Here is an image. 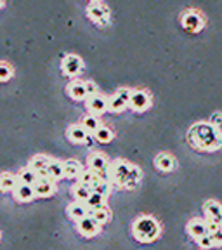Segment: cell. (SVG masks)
<instances>
[{"instance_id": "6da1fadb", "label": "cell", "mask_w": 222, "mask_h": 250, "mask_svg": "<svg viewBox=\"0 0 222 250\" xmlns=\"http://www.w3.org/2000/svg\"><path fill=\"white\" fill-rule=\"evenodd\" d=\"M189 141L202 149H217L222 145V136L214 124L200 122L189 129Z\"/></svg>"}, {"instance_id": "7a4b0ae2", "label": "cell", "mask_w": 222, "mask_h": 250, "mask_svg": "<svg viewBox=\"0 0 222 250\" xmlns=\"http://www.w3.org/2000/svg\"><path fill=\"white\" fill-rule=\"evenodd\" d=\"M111 179L115 184L123 188H136L141 179V170L132 164H127L123 160H117L111 165Z\"/></svg>"}, {"instance_id": "3957f363", "label": "cell", "mask_w": 222, "mask_h": 250, "mask_svg": "<svg viewBox=\"0 0 222 250\" xmlns=\"http://www.w3.org/2000/svg\"><path fill=\"white\" fill-rule=\"evenodd\" d=\"M160 234V224L151 215H142L134 223V236L139 242H153Z\"/></svg>"}, {"instance_id": "277c9868", "label": "cell", "mask_w": 222, "mask_h": 250, "mask_svg": "<svg viewBox=\"0 0 222 250\" xmlns=\"http://www.w3.org/2000/svg\"><path fill=\"white\" fill-rule=\"evenodd\" d=\"M130 98H132V90L130 89H118L117 92L111 96V99H109V108H111V111H121V109L130 103Z\"/></svg>"}, {"instance_id": "5b68a950", "label": "cell", "mask_w": 222, "mask_h": 250, "mask_svg": "<svg viewBox=\"0 0 222 250\" xmlns=\"http://www.w3.org/2000/svg\"><path fill=\"white\" fill-rule=\"evenodd\" d=\"M108 106H109V101L102 94H94V96L87 98V108H89V111H92V113H98V115L104 113Z\"/></svg>"}, {"instance_id": "8992f818", "label": "cell", "mask_w": 222, "mask_h": 250, "mask_svg": "<svg viewBox=\"0 0 222 250\" xmlns=\"http://www.w3.org/2000/svg\"><path fill=\"white\" fill-rule=\"evenodd\" d=\"M61 68H62V71H64V75H68V77H75L78 71L82 70V61H80L78 56L68 54L66 58L62 59Z\"/></svg>"}, {"instance_id": "52a82bcc", "label": "cell", "mask_w": 222, "mask_h": 250, "mask_svg": "<svg viewBox=\"0 0 222 250\" xmlns=\"http://www.w3.org/2000/svg\"><path fill=\"white\" fill-rule=\"evenodd\" d=\"M51 158H47L45 155H37L31 158L30 167L39 174L40 177H49V165H51Z\"/></svg>"}, {"instance_id": "ba28073f", "label": "cell", "mask_w": 222, "mask_h": 250, "mask_svg": "<svg viewBox=\"0 0 222 250\" xmlns=\"http://www.w3.org/2000/svg\"><path fill=\"white\" fill-rule=\"evenodd\" d=\"M78 231H80L83 236L89 238V236H94V234L99 231V223L92 217V215H87L85 219L78 221Z\"/></svg>"}, {"instance_id": "9c48e42d", "label": "cell", "mask_w": 222, "mask_h": 250, "mask_svg": "<svg viewBox=\"0 0 222 250\" xmlns=\"http://www.w3.org/2000/svg\"><path fill=\"white\" fill-rule=\"evenodd\" d=\"M87 14L90 16V20L102 23V21H106V18H108V9H106V5L101 4V2H90L89 7H87Z\"/></svg>"}, {"instance_id": "30bf717a", "label": "cell", "mask_w": 222, "mask_h": 250, "mask_svg": "<svg viewBox=\"0 0 222 250\" xmlns=\"http://www.w3.org/2000/svg\"><path fill=\"white\" fill-rule=\"evenodd\" d=\"M187 233L191 234L193 238L200 240L202 236L208 234L207 223H205V221H202V219H191V221H189V224H187Z\"/></svg>"}, {"instance_id": "8fae6325", "label": "cell", "mask_w": 222, "mask_h": 250, "mask_svg": "<svg viewBox=\"0 0 222 250\" xmlns=\"http://www.w3.org/2000/svg\"><path fill=\"white\" fill-rule=\"evenodd\" d=\"M203 210H205V214H207V217L210 219V221H217V223L222 221V205L219 202H215V200L205 202Z\"/></svg>"}, {"instance_id": "7c38bea8", "label": "cell", "mask_w": 222, "mask_h": 250, "mask_svg": "<svg viewBox=\"0 0 222 250\" xmlns=\"http://www.w3.org/2000/svg\"><path fill=\"white\" fill-rule=\"evenodd\" d=\"M68 215L75 221H82L89 215V207H87L83 202H75V203H70L68 205Z\"/></svg>"}, {"instance_id": "4fadbf2b", "label": "cell", "mask_w": 222, "mask_h": 250, "mask_svg": "<svg viewBox=\"0 0 222 250\" xmlns=\"http://www.w3.org/2000/svg\"><path fill=\"white\" fill-rule=\"evenodd\" d=\"M130 106L137 111H142L149 106V96L144 90H134L132 98H130Z\"/></svg>"}, {"instance_id": "5bb4252c", "label": "cell", "mask_w": 222, "mask_h": 250, "mask_svg": "<svg viewBox=\"0 0 222 250\" xmlns=\"http://www.w3.org/2000/svg\"><path fill=\"white\" fill-rule=\"evenodd\" d=\"M33 188H35L37 196H51L52 191H54V183H52L51 177H39Z\"/></svg>"}, {"instance_id": "9a60e30c", "label": "cell", "mask_w": 222, "mask_h": 250, "mask_svg": "<svg viewBox=\"0 0 222 250\" xmlns=\"http://www.w3.org/2000/svg\"><path fill=\"white\" fill-rule=\"evenodd\" d=\"M202 18H200V14L198 12H195V11H187L186 14L182 16V24H184V28L186 30H189V31H198L200 28H202Z\"/></svg>"}, {"instance_id": "2e32d148", "label": "cell", "mask_w": 222, "mask_h": 250, "mask_svg": "<svg viewBox=\"0 0 222 250\" xmlns=\"http://www.w3.org/2000/svg\"><path fill=\"white\" fill-rule=\"evenodd\" d=\"M89 167L92 172H96V174H101V172L106 170V167H108V160H106V156L101 155V153H92V155L89 156Z\"/></svg>"}, {"instance_id": "e0dca14e", "label": "cell", "mask_w": 222, "mask_h": 250, "mask_svg": "<svg viewBox=\"0 0 222 250\" xmlns=\"http://www.w3.org/2000/svg\"><path fill=\"white\" fill-rule=\"evenodd\" d=\"M68 92H70L71 98L77 99V101L89 98V92H87L85 82H71L70 87H68Z\"/></svg>"}, {"instance_id": "ac0fdd59", "label": "cell", "mask_w": 222, "mask_h": 250, "mask_svg": "<svg viewBox=\"0 0 222 250\" xmlns=\"http://www.w3.org/2000/svg\"><path fill=\"white\" fill-rule=\"evenodd\" d=\"M14 196H16V200H20V202H30L33 196H37L35 188L28 186V184H20V186L14 189Z\"/></svg>"}, {"instance_id": "d6986e66", "label": "cell", "mask_w": 222, "mask_h": 250, "mask_svg": "<svg viewBox=\"0 0 222 250\" xmlns=\"http://www.w3.org/2000/svg\"><path fill=\"white\" fill-rule=\"evenodd\" d=\"M156 167L163 172H170L176 167V162H174V158L168 153H161V155L156 156Z\"/></svg>"}, {"instance_id": "ffe728a7", "label": "cell", "mask_w": 222, "mask_h": 250, "mask_svg": "<svg viewBox=\"0 0 222 250\" xmlns=\"http://www.w3.org/2000/svg\"><path fill=\"white\" fill-rule=\"evenodd\" d=\"M68 137H70L73 143H83L87 139V130L83 125H71L68 129Z\"/></svg>"}, {"instance_id": "44dd1931", "label": "cell", "mask_w": 222, "mask_h": 250, "mask_svg": "<svg viewBox=\"0 0 222 250\" xmlns=\"http://www.w3.org/2000/svg\"><path fill=\"white\" fill-rule=\"evenodd\" d=\"M73 195L75 198H77V202H83L85 203L87 200H89V196L92 195V188L87 186V184H77V186L73 188Z\"/></svg>"}, {"instance_id": "7402d4cb", "label": "cell", "mask_w": 222, "mask_h": 250, "mask_svg": "<svg viewBox=\"0 0 222 250\" xmlns=\"http://www.w3.org/2000/svg\"><path fill=\"white\" fill-rule=\"evenodd\" d=\"M18 177H20V183L21 184H28V186H33V184H35L37 181H39L40 176L31 167H28V168H24V170H21L20 176H18Z\"/></svg>"}, {"instance_id": "603a6c76", "label": "cell", "mask_w": 222, "mask_h": 250, "mask_svg": "<svg viewBox=\"0 0 222 250\" xmlns=\"http://www.w3.org/2000/svg\"><path fill=\"white\" fill-rule=\"evenodd\" d=\"M64 176L66 177H77L82 176V165L77 160H66L64 162Z\"/></svg>"}, {"instance_id": "cb8c5ba5", "label": "cell", "mask_w": 222, "mask_h": 250, "mask_svg": "<svg viewBox=\"0 0 222 250\" xmlns=\"http://www.w3.org/2000/svg\"><path fill=\"white\" fill-rule=\"evenodd\" d=\"M18 181H20V177H14L11 174H7V172H4L2 177H0V186H2L4 191H11V189H16V188L20 186Z\"/></svg>"}, {"instance_id": "d4e9b609", "label": "cell", "mask_w": 222, "mask_h": 250, "mask_svg": "<svg viewBox=\"0 0 222 250\" xmlns=\"http://www.w3.org/2000/svg\"><path fill=\"white\" fill-rule=\"evenodd\" d=\"M64 176V162L52 160L49 165V177L51 179H59V177Z\"/></svg>"}, {"instance_id": "484cf974", "label": "cell", "mask_w": 222, "mask_h": 250, "mask_svg": "<svg viewBox=\"0 0 222 250\" xmlns=\"http://www.w3.org/2000/svg\"><path fill=\"white\" fill-rule=\"evenodd\" d=\"M82 125L85 127V130L87 132H98L99 129H101L102 125H101V122L98 120V117H92V115H89V117H85L83 118V122H82Z\"/></svg>"}, {"instance_id": "4316f807", "label": "cell", "mask_w": 222, "mask_h": 250, "mask_svg": "<svg viewBox=\"0 0 222 250\" xmlns=\"http://www.w3.org/2000/svg\"><path fill=\"white\" fill-rule=\"evenodd\" d=\"M85 205L90 208V210H96V208L104 207V196L99 195V193H94L92 191V195L89 196V200L85 202Z\"/></svg>"}, {"instance_id": "83f0119b", "label": "cell", "mask_w": 222, "mask_h": 250, "mask_svg": "<svg viewBox=\"0 0 222 250\" xmlns=\"http://www.w3.org/2000/svg\"><path fill=\"white\" fill-rule=\"evenodd\" d=\"M90 188H92L94 193H99V195H102V196H106V195H108V191H109L108 183H106L104 179H101L99 176H98V179L94 181V184Z\"/></svg>"}, {"instance_id": "f1b7e54d", "label": "cell", "mask_w": 222, "mask_h": 250, "mask_svg": "<svg viewBox=\"0 0 222 250\" xmlns=\"http://www.w3.org/2000/svg\"><path fill=\"white\" fill-rule=\"evenodd\" d=\"M90 215H92V217L96 219L99 224L106 223V221L109 219V212H108V208H106V207L96 208V210H90Z\"/></svg>"}, {"instance_id": "f546056e", "label": "cell", "mask_w": 222, "mask_h": 250, "mask_svg": "<svg viewBox=\"0 0 222 250\" xmlns=\"http://www.w3.org/2000/svg\"><path fill=\"white\" fill-rule=\"evenodd\" d=\"M96 139H98L99 143H109V141L113 139V132H111L108 127H101V129L96 132Z\"/></svg>"}, {"instance_id": "4dcf8cb0", "label": "cell", "mask_w": 222, "mask_h": 250, "mask_svg": "<svg viewBox=\"0 0 222 250\" xmlns=\"http://www.w3.org/2000/svg\"><path fill=\"white\" fill-rule=\"evenodd\" d=\"M12 75V68L9 66L7 62H0V80L2 82H7Z\"/></svg>"}, {"instance_id": "1f68e13d", "label": "cell", "mask_w": 222, "mask_h": 250, "mask_svg": "<svg viewBox=\"0 0 222 250\" xmlns=\"http://www.w3.org/2000/svg\"><path fill=\"white\" fill-rule=\"evenodd\" d=\"M98 179V174L92 170H85L82 172V184H87V186H92L94 181Z\"/></svg>"}, {"instance_id": "d6a6232c", "label": "cell", "mask_w": 222, "mask_h": 250, "mask_svg": "<svg viewBox=\"0 0 222 250\" xmlns=\"http://www.w3.org/2000/svg\"><path fill=\"white\" fill-rule=\"evenodd\" d=\"M200 247L202 249H212V247L215 245L214 243V238H212V234H205V236H202V238L198 240Z\"/></svg>"}, {"instance_id": "836d02e7", "label": "cell", "mask_w": 222, "mask_h": 250, "mask_svg": "<svg viewBox=\"0 0 222 250\" xmlns=\"http://www.w3.org/2000/svg\"><path fill=\"white\" fill-rule=\"evenodd\" d=\"M221 226H222V223H217V221H208V223H207V231H208V234H214L215 231H217Z\"/></svg>"}, {"instance_id": "e575fe53", "label": "cell", "mask_w": 222, "mask_h": 250, "mask_svg": "<svg viewBox=\"0 0 222 250\" xmlns=\"http://www.w3.org/2000/svg\"><path fill=\"white\" fill-rule=\"evenodd\" d=\"M212 238H214V243L215 245H222V226L212 234Z\"/></svg>"}, {"instance_id": "d590c367", "label": "cell", "mask_w": 222, "mask_h": 250, "mask_svg": "<svg viewBox=\"0 0 222 250\" xmlns=\"http://www.w3.org/2000/svg\"><path fill=\"white\" fill-rule=\"evenodd\" d=\"M85 85H87V92H89V96H94V94H99L98 92V87H96V83L94 82H85Z\"/></svg>"}, {"instance_id": "8d00e7d4", "label": "cell", "mask_w": 222, "mask_h": 250, "mask_svg": "<svg viewBox=\"0 0 222 250\" xmlns=\"http://www.w3.org/2000/svg\"><path fill=\"white\" fill-rule=\"evenodd\" d=\"M215 122H222V115L221 113L214 115V125H215Z\"/></svg>"}]
</instances>
